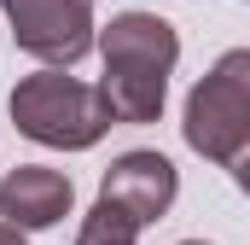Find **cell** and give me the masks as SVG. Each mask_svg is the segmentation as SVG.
<instances>
[{
  "mask_svg": "<svg viewBox=\"0 0 250 245\" xmlns=\"http://www.w3.org/2000/svg\"><path fill=\"white\" fill-rule=\"evenodd\" d=\"M6 111H12V122H18L23 140L53 146V152H87V146H99V140L111 134V122H117L105 88H87V82L64 76L59 64L23 76V82L12 88Z\"/></svg>",
  "mask_w": 250,
  "mask_h": 245,
  "instance_id": "6da1fadb",
  "label": "cell"
},
{
  "mask_svg": "<svg viewBox=\"0 0 250 245\" xmlns=\"http://www.w3.org/2000/svg\"><path fill=\"white\" fill-rule=\"evenodd\" d=\"M181 134L198 158L209 164H233L250 146V47H233L198 76L187 94V117Z\"/></svg>",
  "mask_w": 250,
  "mask_h": 245,
  "instance_id": "7a4b0ae2",
  "label": "cell"
},
{
  "mask_svg": "<svg viewBox=\"0 0 250 245\" xmlns=\"http://www.w3.org/2000/svg\"><path fill=\"white\" fill-rule=\"evenodd\" d=\"M0 12L12 24V41L41 64L70 70L99 47V24L87 0H0Z\"/></svg>",
  "mask_w": 250,
  "mask_h": 245,
  "instance_id": "3957f363",
  "label": "cell"
},
{
  "mask_svg": "<svg viewBox=\"0 0 250 245\" xmlns=\"http://www.w3.org/2000/svg\"><path fill=\"white\" fill-rule=\"evenodd\" d=\"M99 59L117 76H175L181 35L157 12H123L111 18V29H99Z\"/></svg>",
  "mask_w": 250,
  "mask_h": 245,
  "instance_id": "277c9868",
  "label": "cell"
},
{
  "mask_svg": "<svg viewBox=\"0 0 250 245\" xmlns=\"http://www.w3.org/2000/svg\"><path fill=\"white\" fill-rule=\"evenodd\" d=\"M175 193H181V175H175V164L163 152H123L105 170V181H99V198H111L117 210H128L140 228H151L175 204Z\"/></svg>",
  "mask_w": 250,
  "mask_h": 245,
  "instance_id": "5b68a950",
  "label": "cell"
},
{
  "mask_svg": "<svg viewBox=\"0 0 250 245\" xmlns=\"http://www.w3.org/2000/svg\"><path fill=\"white\" fill-rule=\"evenodd\" d=\"M76 204V187L70 175L47 170V164H18L6 181H0V222L23 228V234H41V228H59Z\"/></svg>",
  "mask_w": 250,
  "mask_h": 245,
  "instance_id": "8992f818",
  "label": "cell"
},
{
  "mask_svg": "<svg viewBox=\"0 0 250 245\" xmlns=\"http://www.w3.org/2000/svg\"><path fill=\"white\" fill-rule=\"evenodd\" d=\"M99 88H105L117 122H157L163 99H169V76H117V70H105Z\"/></svg>",
  "mask_w": 250,
  "mask_h": 245,
  "instance_id": "52a82bcc",
  "label": "cell"
},
{
  "mask_svg": "<svg viewBox=\"0 0 250 245\" xmlns=\"http://www.w3.org/2000/svg\"><path fill=\"white\" fill-rule=\"evenodd\" d=\"M76 245H140V222H134L128 210H117L111 198H99V204L82 216Z\"/></svg>",
  "mask_w": 250,
  "mask_h": 245,
  "instance_id": "ba28073f",
  "label": "cell"
},
{
  "mask_svg": "<svg viewBox=\"0 0 250 245\" xmlns=\"http://www.w3.org/2000/svg\"><path fill=\"white\" fill-rule=\"evenodd\" d=\"M227 170H233V187H239V193L250 198V146L239 152V158H233V164H227Z\"/></svg>",
  "mask_w": 250,
  "mask_h": 245,
  "instance_id": "9c48e42d",
  "label": "cell"
},
{
  "mask_svg": "<svg viewBox=\"0 0 250 245\" xmlns=\"http://www.w3.org/2000/svg\"><path fill=\"white\" fill-rule=\"evenodd\" d=\"M0 245H29V240H23V228H12V222H0Z\"/></svg>",
  "mask_w": 250,
  "mask_h": 245,
  "instance_id": "30bf717a",
  "label": "cell"
},
{
  "mask_svg": "<svg viewBox=\"0 0 250 245\" xmlns=\"http://www.w3.org/2000/svg\"><path fill=\"white\" fill-rule=\"evenodd\" d=\"M181 245H204V240H181Z\"/></svg>",
  "mask_w": 250,
  "mask_h": 245,
  "instance_id": "8fae6325",
  "label": "cell"
}]
</instances>
